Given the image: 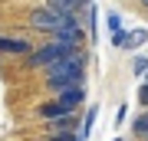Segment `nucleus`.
Masks as SVG:
<instances>
[{
  "label": "nucleus",
  "mask_w": 148,
  "mask_h": 141,
  "mask_svg": "<svg viewBox=\"0 0 148 141\" xmlns=\"http://www.w3.org/2000/svg\"><path fill=\"white\" fill-rule=\"evenodd\" d=\"M53 40H56V43H66V46H76V49H79V43L86 40V30L79 26V20H69V23H66L63 30L56 33Z\"/></svg>",
  "instance_id": "obj_4"
},
{
  "label": "nucleus",
  "mask_w": 148,
  "mask_h": 141,
  "mask_svg": "<svg viewBox=\"0 0 148 141\" xmlns=\"http://www.w3.org/2000/svg\"><path fill=\"white\" fill-rule=\"evenodd\" d=\"M132 69H135V76H148V59H145V56H138Z\"/></svg>",
  "instance_id": "obj_14"
},
{
  "label": "nucleus",
  "mask_w": 148,
  "mask_h": 141,
  "mask_svg": "<svg viewBox=\"0 0 148 141\" xmlns=\"http://www.w3.org/2000/svg\"><path fill=\"white\" fill-rule=\"evenodd\" d=\"M59 102H63L69 112H76V108H79V105L86 102V85H76V89H66V92H59Z\"/></svg>",
  "instance_id": "obj_7"
},
{
  "label": "nucleus",
  "mask_w": 148,
  "mask_h": 141,
  "mask_svg": "<svg viewBox=\"0 0 148 141\" xmlns=\"http://www.w3.org/2000/svg\"><path fill=\"white\" fill-rule=\"evenodd\" d=\"M145 43H148V30H142V26H138V30H132V33H128L125 49L132 52V49H138V46H145Z\"/></svg>",
  "instance_id": "obj_9"
},
{
  "label": "nucleus",
  "mask_w": 148,
  "mask_h": 141,
  "mask_svg": "<svg viewBox=\"0 0 148 141\" xmlns=\"http://www.w3.org/2000/svg\"><path fill=\"white\" fill-rule=\"evenodd\" d=\"M76 52H82V49L49 40L46 46H40V49H33V52H30V66H36V69H49V66L63 63V59H69V56H76Z\"/></svg>",
  "instance_id": "obj_2"
},
{
  "label": "nucleus",
  "mask_w": 148,
  "mask_h": 141,
  "mask_svg": "<svg viewBox=\"0 0 148 141\" xmlns=\"http://www.w3.org/2000/svg\"><path fill=\"white\" fill-rule=\"evenodd\" d=\"M138 105H145V108H148V82L138 89Z\"/></svg>",
  "instance_id": "obj_16"
},
{
  "label": "nucleus",
  "mask_w": 148,
  "mask_h": 141,
  "mask_svg": "<svg viewBox=\"0 0 148 141\" xmlns=\"http://www.w3.org/2000/svg\"><path fill=\"white\" fill-rule=\"evenodd\" d=\"M109 30H112V33H122V16H119L115 10L109 13Z\"/></svg>",
  "instance_id": "obj_13"
},
{
  "label": "nucleus",
  "mask_w": 148,
  "mask_h": 141,
  "mask_svg": "<svg viewBox=\"0 0 148 141\" xmlns=\"http://www.w3.org/2000/svg\"><path fill=\"white\" fill-rule=\"evenodd\" d=\"M36 112H40V118H49V121H56V118H66V115H76V112H69V108H66V105L59 102V99H56V102H43Z\"/></svg>",
  "instance_id": "obj_6"
},
{
  "label": "nucleus",
  "mask_w": 148,
  "mask_h": 141,
  "mask_svg": "<svg viewBox=\"0 0 148 141\" xmlns=\"http://www.w3.org/2000/svg\"><path fill=\"white\" fill-rule=\"evenodd\" d=\"M138 3H142V7H148V0H138Z\"/></svg>",
  "instance_id": "obj_17"
},
{
  "label": "nucleus",
  "mask_w": 148,
  "mask_h": 141,
  "mask_svg": "<svg viewBox=\"0 0 148 141\" xmlns=\"http://www.w3.org/2000/svg\"><path fill=\"white\" fill-rule=\"evenodd\" d=\"M115 141H119V138H115Z\"/></svg>",
  "instance_id": "obj_19"
},
{
  "label": "nucleus",
  "mask_w": 148,
  "mask_h": 141,
  "mask_svg": "<svg viewBox=\"0 0 148 141\" xmlns=\"http://www.w3.org/2000/svg\"><path fill=\"white\" fill-rule=\"evenodd\" d=\"M82 79H86V56H82V52H76V56L63 59V63L49 66L43 82H46L49 92H66V89L82 85Z\"/></svg>",
  "instance_id": "obj_1"
},
{
  "label": "nucleus",
  "mask_w": 148,
  "mask_h": 141,
  "mask_svg": "<svg viewBox=\"0 0 148 141\" xmlns=\"http://www.w3.org/2000/svg\"><path fill=\"white\" fill-rule=\"evenodd\" d=\"M43 7H49V10H56L63 16H76L79 10H89V0H46Z\"/></svg>",
  "instance_id": "obj_5"
},
{
  "label": "nucleus",
  "mask_w": 148,
  "mask_h": 141,
  "mask_svg": "<svg viewBox=\"0 0 148 141\" xmlns=\"http://www.w3.org/2000/svg\"><path fill=\"white\" fill-rule=\"evenodd\" d=\"M145 82H148V76H145Z\"/></svg>",
  "instance_id": "obj_18"
},
{
  "label": "nucleus",
  "mask_w": 148,
  "mask_h": 141,
  "mask_svg": "<svg viewBox=\"0 0 148 141\" xmlns=\"http://www.w3.org/2000/svg\"><path fill=\"white\" fill-rule=\"evenodd\" d=\"M132 135H138V138H148V112H142L135 121H132Z\"/></svg>",
  "instance_id": "obj_10"
},
{
  "label": "nucleus",
  "mask_w": 148,
  "mask_h": 141,
  "mask_svg": "<svg viewBox=\"0 0 148 141\" xmlns=\"http://www.w3.org/2000/svg\"><path fill=\"white\" fill-rule=\"evenodd\" d=\"M0 52H10V56H23V52H33L27 40H7L0 36Z\"/></svg>",
  "instance_id": "obj_8"
},
{
  "label": "nucleus",
  "mask_w": 148,
  "mask_h": 141,
  "mask_svg": "<svg viewBox=\"0 0 148 141\" xmlns=\"http://www.w3.org/2000/svg\"><path fill=\"white\" fill-rule=\"evenodd\" d=\"M49 141H82V135H69V131H56Z\"/></svg>",
  "instance_id": "obj_15"
},
{
  "label": "nucleus",
  "mask_w": 148,
  "mask_h": 141,
  "mask_svg": "<svg viewBox=\"0 0 148 141\" xmlns=\"http://www.w3.org/2000/svg\"><path fill=\"white\" fill-rule=\"evenodd\" d=\"M27 20H30V26H33L36 33H53V36H56V33L63 30L69 20H76V16H63V13L49 10V7H36V10H30Z\"/></svg>",
  "instance_id": "obj_3"
},
{
  "label": "nucleus",
  "mask_w": 148,
  "mask_h": 141,
  "mask_svg": "<svg viewBox=\"0 0 148 141\" xmlns=\"http://www.w3.org/2000/svg\"><path fill=\"white\" fill-rule=\"evenodd\" d=\"M92 121H95V105H92L89 112H86V121H82V131H79V135H82V141L89 138V131H92Z\"/></svg>",
  "instance_id": "obj_11"
},
{
  "label": "nucleus",
  "mask_w": 148,
  "mask_h": 141,
  "mask_svg": "<svg viewBox=\"0 0 148 141\" xmlns=\"http://www.w3.org/2000/svg\"><path fill=\"white\" fill-rule=\"evenodd\" d=\"M53 125H56V131H66V128H73V125H76V115H66V118H56Z\"/></svg>",
  "instance_id": "obj_12"
}]
</instances>
